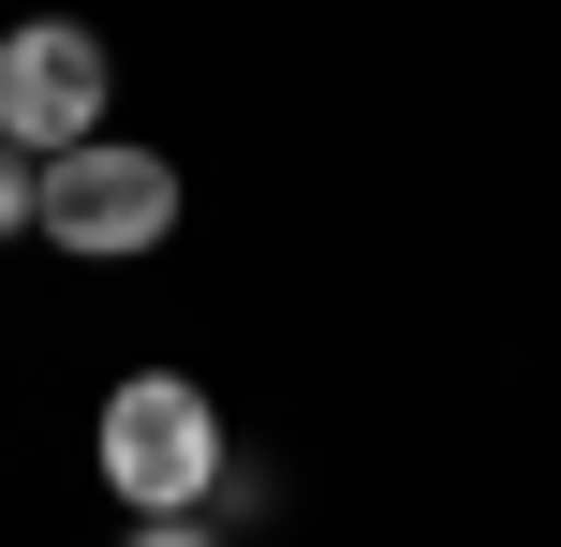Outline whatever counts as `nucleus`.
<instances>
[{
    "mask_svg": "<svg viewBox=\"0 0 561 547\" xmlns=\"http://www.w3.org/2000/svg\"><path fill=\"white\" fill-rule=\"evenodd\" d=\"M104 104H118V75H104V45H89L75 15L0 30V148H15V163L89 148V134H104Z\"/></svg>",
    "mask_w": 561,
    "mask_h": 547,
    "instance_id": "3",
    "label": "nucleus"
},
{
    "mask_svg": "<svg viewBox=\"0 0 561 547\" xmlns=\"http://www.w3.org/2000/svg\"><path fill=\"white\" fill-rule=\"evenodd\" d=\"M30 207H45V163H15V148H0V237H30Z\"/></svg>",
    "mask_w": 561,
    "mask_h": 547,
    "instance_id": "4",
    "label": "nucleus"
},
{
    "mask_svg": "<svg viewBox=\"0 0 561 547\" xmlns=\"http://www.w3.org/2000/svg\"><path fill=\"white\" fill-rule=\"evenodd\" d=\"M89 459H104V489L134 503V518H207V489H222V414H207L193 371H134L104 400V430H89Z\"/></svg>",
    "mask_w": 561,
    "mask_h": 547,
    "instance_id": "1",
    "label": "nucleus"
},
{
    "mask_svg": "<svg viewBox=\"0 0 561 547\" xmlns=\"http://www.w3.org/2000/svg\"><path fill=\"white\" fill-rule=\"evenodd\" d=\"M30 237H59V252H89V266L163 252V237H178V163H163V148H118V134L59 148V163H45V207H30Z\"/></svg>",
    "mask_w": 561,
    "mask_h": 547,
    "instance_id": "2",
    "label": "nucleus"
},
{
    "mask_svg": "<svg viewBox=\"0 0 561 547\" xmlns=\"http://www.w3.org/2000/svg\"><path fill=\"white\" fill-rule=\"evenodd\" d=\"M118 547H222V533H207V518H134Z\"/></svg>",
    "mask_w": 561,
    "mask_h": 547,
    "instance_id": "5",
    "label": "nucleus"
}]
</instances>
